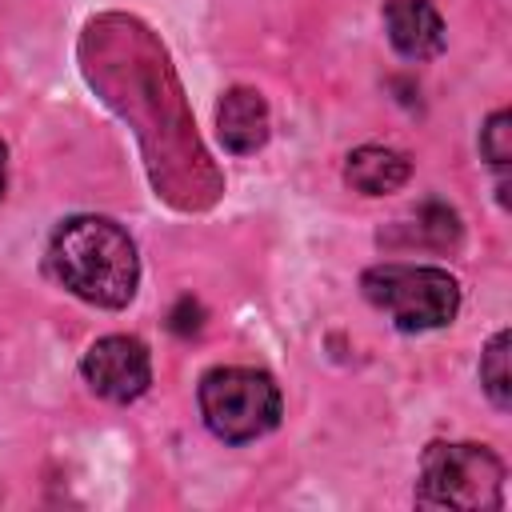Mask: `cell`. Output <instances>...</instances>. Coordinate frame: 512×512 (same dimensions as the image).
<instances>
[{
	"label": "cell",
	"mask_w": 512,
	"mask_h": 512,
	"mask_svg": "<svg viewBox=\"0 0 512 512\" xmlns=\"http://www.w3.org/2000/svg\"><path fill=\"white\" fill-rule=\"evenodd\" d=\"M52 276L96 308H124L140 284V260L132 236L108 216H72L48 244Z\"/></svg>",
	"instance_id": "obj_1"
},
{
	"label": "cell",
	"mask_w": 512,
	"mask_h": 512,
	"mask_svg": "<svg viewBox=\"0 0 512 512\" xmlns=\"http://www.w3.org/2000/svg\"><path fill=\"white\" fill-rule=\"evenodd\" d=\"M504 500V464L484 444H428L420 460L416 504L456 508V512H492Z\"/></svg>",
	"instance_id": "obj_2"
},
{
	"label": "cell",
	"mask_w": 512,
	"mask_h": 512,
	"mask_svg": "<svg viewBox=\"0 0 512 512\" xmlns=\"http://www.w3.org/2000/svg\"><path fill=\"white\" fill-rule=\"evenodd\" d=\"M364 296L392 316L400 332L444 328L460 312V284L436 264H376L360 276Z\"/></svg>",
	"instance_id": "obj_3"
},
{
	"label": "cell",
	"mask_w": 512,
	"mask_h": 512,
	"mask_svg": "<svg viewBox=\"0 0 512 512\" xmlns=\"http://www.w3.org/2000/svg\"><path fill=\"white\" fill-rule=\"evenodd\" d=\"M284 400L268 372L260 368H212L200 380V416L212 428V436L228 444L256 440L280 424Z\"/></svg>",
	"instance_id": "obj_4"
},
{
	"label": "cell",
	"mask_w": 512,
	"mask_h": 512,
	"mask_svg": "<svg viewBox=\"0 0 512 512\" xmlns=\"http://www.w3.org/2000/svg\"><path fill=\"white\" fill-rule=\"evenodd\" d=\"M80 372H84V384L112 404H132L152 384V360L136 336H100L84 352Z\"/></svg>",
	"instance_id": "obj_5"
},
{
	"label": "cell",
	"mask_w": 512,
	"mask_h": 512,
	"mask_svg": "<svg viewBox=\"0 0 512 512\" xmlns=\"http://www.w3.org/2000/svg\"><path fill=\"white\" fill-rule=\"evenodd\" d=\"M384 28L392 48L408 60H432L444 52V20L432 0H388Z\"/></svg>",
	"instance_id": "obj_6"
},
{
	"label": "cell",
	"mask_w": 512,
	"mask_h": 512,
	"mask_svg": "<svg viewBox=\"0 0 512 512\" xmlns=\"http://www.w3.org/2000/svg\"><path fill=\"white\" fill-rule=\"evenodd\" d=\"M268 104L256 88H228L216 104V136L228 152L248 156L268 144Z\"/></svg>",
	"instance_id": "obj_7"
},
{
	"label": "cell",
	"mask_w": 512,
	"mask_h": 512,
	"mask_svg": "<svg viewBox=\"0 0 512 512\" xmlns=\"http://www.w3.org/2000/svg\"><path fill=\"white\" fill-rule=\"evenodd\" d=\"M460 216L452 204L444 200H424L408 220H396L388 232H380V244H396V248H456L460 244Z\"/></svg>",
	"instance_id": "obj_8"
},
{
	"label": "cell",
	"mask_w": 512,
	"mask_h": 512,
	"mask_svg": "<svg viewBox=\"0 0 512 512\" xmlns=\"http://www.w3.org/2000/svg\"><path fill=\"white\" fill-rule=\"evenodd\" d=\"M408 176H412V160L404 152L380 148V144H364V148L348 152V164H344V180L364 196L396 192L408 184Z\"/></svg>",
	"instance_id": "obj_9"
},
{
	"label": "cell",
	"mask_w": 512,
	"mask_h": 512,
	"mask_svg": "<svg viewBox=\"0 0 512 512\" xmlns=\"http://www.w3.org/2000/svg\"><path fill=\"white\" fill-rule=\"evenodd\" d=\"M508 328H500L492 340H488V348H484V356H480V384H484V392H488V400L504 412L508 404H512V376H508Z\"/></svg>",
	"instance_id": "obj_10"
},
{
	"label": "cell",
	"mask_w": 512,
	"mask_h": 512,
	"mask_svg": "<svg viewBox=\"0 0 512 512\" xmlns=\"http://www.w3.org/2000/svg\"><path fill=\"white\" fill-rule=\"evenodd\" d=\"M480 156L496 172H504L512 164V112L500 108V112H492L484 120V128H480Z\"/></svg>",
	"instance_id": "obj_11"
},
{
	"label": "cell",
	"mask_w": 512,
	"mask_h": 512,
	"mask_svg": "<svg viewBox=\"0 0 512 512\" xmlns=\"http://www.w3.org/2000/svg\"><path fill=\"white\" fill-rule=\"evenodd\" d=\"M168 328H172L176 336H196V332L204 328V308H200V300L180 296L176 308L168 312Z\"/></svg>",
	"instance_id": "obj_12"
},
{
	"label": "cell",
	"mask_w": 512,
	"mask_h": 512,
	"mask_svg": "<svg viewBox=\"0 0 512 512\" xmlns=\"http://www.w3.org/2000/svg\"><path fill=\"white\" fill-rule=\"evenodd\" d=\"M4 184H8V148L0 144V200H4Z\"/></svg>",
	"instance_id": "obj_13"
}]
</instances>
